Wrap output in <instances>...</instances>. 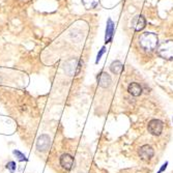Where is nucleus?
Returning <instances> with one entry per match:
<instances>
[{
	"label": "nucleus",
	"mask_w": 173,
	"mask_h": 173,
	"mask_svg": "<svg viewBox=\"0 0 173 173\" xmlns=\"http://www.w3.org/2000/svg\"><path fill=\"white\" fill-rule=\"evenodd\" d=\"M158 35L154 32H144L139 37L140 47L145 51H154L158 46Z\"/></svg>",
	"instance_id": "1"
},
{
	"label": "nucleus",
	"mask_w": 173,
	"mask_h": 173,
	"mask_svg": "<svg viewBox=\"0 0 173 173\" xmlns=\"http://www.w3.org/2000/svg\"><path fill=\"white\" fill-rule=\"evenodd\" d=\"M83 61L81 59H70L65 62L64 64V71L68 76H78L80 71L82 70Z\"/></svg>",
	"instance_id": "2"
},
{
	"label": "nucleus",
	"mask_w": 173,
	"mask_h": 173,
	"mask_svg": "<svg viewBox=\"0 0 173 173\" xmlns=\"http://www.w3.org/2000/svg\"><path fill=\"white\" fill-rule=\"evenodd\" d=\"M158 54L164 59L171 60L173 59V41H164L159 46L157 49Z\"/></svg>",
	"instance_id": "3"
},
{
	"label": "nucleus",
	"mask_w": 173,
	"mask_h": 173,
	"mask_svg": "<svg viewBox=\"0 0 173 173\" xmlns=\"http://www.w3.org/2000/svg\"><path fill=\"white\" fill-rule=\"evenodd\" d=\"M164 123L160 119H151L147 124V131L154 136H160L163 132Z\"/></svg>",
	"instance_id": "4"
},
{
	"label": "nucleus",
	"mask_w": 173,
	"mask_h": 173,
	"mask_svg": "<svg viewBox=\"0 0 173 173\" xmlns=\"http://www.w3.org/2000/svg\"><path fill=\"white\" fill-rule=\"evenodd\" d=\"M51 145V138L47 134H43L37 140V149L41 153H46Z\"/></svg>",
	"instance_id": "5"
},
{
	"label": "nucleus",
	"mask_w": 173,
	"mask_h": 173,
	"mask_svg": "<svg viewBox=\"0 0 173 173\" xmlns=\"http://www.w3.org/2000/svg\"><path fill=\"white\" fill-rule=\"evenodd\" d=\"M138 154H139V157L141 158V160L149 161L151 158L154 156V150L150 145L145 144V145H142L141 147L139 148Z\"/></svg>",
	"instance_id": "6"
},
{
	"label": "nucleus",
	"mask_w": 173,
	"mask_h": 173,
	"mask_svg": "<svg viewBox=\"0 0 173 173\" xmlns=\"http://www.w3.org/2000/svg\"><path fill=\"white\" fill-rule=\"evenodd\" d=\"M59 163H60V166L64 170L70 171V170H71V168H73L75 161H74V158L71 157L70 154H61L60 159H59Z\"/></svg>",
	"instance_id": "7"
},
{
	"label": "nucleus",
	"mask_w": 173,
	"mask_h": 173,
	"mask_svg": "<svg viewBox=\"0 0 173 173\" xmlns=\"http://www.w3.org/2000/svg\"><path fill=\"white\" fill-rule=\"evenodd\" d=\"M97 84L103 88H108L112 83L111 76L108 73H106V71H101L97 77Z\"/></svg>",
	"instance_id": "8"
},
{
	"label": "nucleus",
	"mask_w": 173,
	"mask_h": 173,
	"mask_svg": "<svg viewBox=\"0 0 173 173\" xmlns=\"http://www.w3.org/2000/svg\"><path fill=\"white\" fill-rule=\"evenodd\" d=\"M146 25V21L144 19V17L141 16V15H138V16L134 17L132 22H131V26L134 28V30L139 32L144 29Z\"/></svg>",
	"instance_id": "9"
},
{
	"label": "nucleus",
	"mask_w": 173,
	"mask_h": 173,
	"mask_svg": "<svg viewBox=\"0 0 173 173\" xmlns=\"http://www.w3.org/2000/svg\"><path fill=\"white\" fill-rule=\"evenodd\" d=\"M113 33H114V23L113 21L108 19L107 21V26H106V33H105V43H111L112 38H113Z\"/></svg>",
	"instance_id": "10"
},
{
	"label": "nucleus",
	"mask_w": 173,
	"mask_h": 173,
	"mask_svg": "<svg viewBox=\"0 0 173 173\" xmlns=\"http://www.w3.org/2000/svg\"><path fill=\"white\" fill-rule=\"evenodd\" d=\"M128 91L132 95H134V97H139V95L142 93V87L138 83L133 82V83H131L129 85V87H128Z\"/></svg>",
	"instance_id": "11"
},
{
	"label": "nucleus",
	"mask_w": 173,
	"mask_h": 173,
	"mask_svg": "<svg viewBox=\"0 0 173 173\" xmlns=\"http://www.w3.org/2000/svg\"><path fill=\"white\" fill-rule=\"evenodd\" d=\"M110 70L113 74H120L123 70V65L119 60H114L110 65Z\"/></svg>",
	"instance_id": "12"
},
{
	"label": "nucleus",
	"mask_w": 173,
	"mask_h": 173,
	"mask_svg": "<svg viewBox=\"0 0 173 173\" xmlns=\"http://www.w3.org/2000/svg\"><path fill=\"white\" fill-rule=\"evenodd\" d=\"M82 2L86 10H92L98 5V0H82Z\"/></svg>",
	"instance_id": "13"
},
{
	"label": "nucleus",
	"mask_w": 173,
	"mask_h": 173,
	"mask_svg": "<svg viewBox=\"0 0 173 173\" xmlns=\"http://www.w3.org/2000/svg\"><path fill=\"white\" fill-rule=\"evenodd\" d=\"M13 154H15V156H16V158L18 159V161H19V162H27V161H28V159L26 158L25 154H24L23 153H21L20 150L15 149L13 151Z\"/></svg>",
	"instance_id": "14"
},
{
	"label": "nucleus",
	"mask_w": 173,
	"mask_h": 173,
	"mask_svg": "<svg viewBox=\"0 0 173 173\" xmlns=\"http://www.w3.org/2000/svg\"><path fill=\"white\" fill-rule=\"evenodd\" d=\"M5 168L10 171V173H15L16 172V169H17V164H16V162H14V161H10V162L5 165Z\"/></svg>",
	"instance_id": "15"
},
{
	"label": "nucleus",
	"mask_w": 173,
	"mask_h": 173,
	"mask_svg": "<svg viewBox=\"0 0 173 173\" xmlns=\"http://www.w3.org/2000/svg\"><path fill=\"white\" fill-rule=\"evenodd\" d=\"M106 52V47H103L102 49L100 50V52L97 53V60H95V63H98V61L101 60V58H102V56L104 55V53Z\"/></svg>",
	"instance_id": "16"
},
{
	"label": "nucleus",
	"mask_w": 173,
	"mask_h": 173,
	"mask_svg": "<svg viewBox=\"0 0 173 173\" xmlns=\"http://www.w3.org/2000/svg\"><path fill=\"white\" fill-rule=\"evenodd\" d=\"M167 165H168V162H166L165 164H164V165L162 166V168H161V169L159 170V172H158V173H162V172L164 171V170H165V169L167 168Z\"/></svg>",
	"instance_id": "17"
},
{
	"label": "nucleus",
	"mask_w": 173,
	"mask_h": 173,
	"mask_svg": "<svg viewBox=\"0 0 173 173\" xmlns=\"http://www.w3.org/2000/svg\"><path fill=\"white\" fill-rule=\"evenodd\" d=\"M172 122H173V118H172Z\"/></svg>",
	"instance_id": "18"
}]
</instances>
